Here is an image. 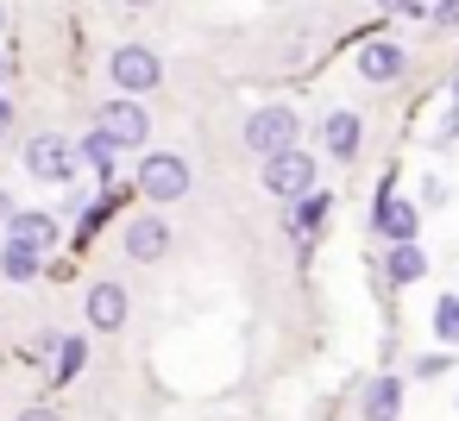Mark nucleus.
I'll return each instance as SVG.
<instances>
[{
    "label": "nucleus",
    "mask_w": 459,
    "mask_h": 421,
    "mask_svg": "<svg viewBox=\"0 0 459 421\" xmlns=\"http://www.w3.org/2000/svg\"><path fill=\"white\" fill-rule=\"evenodd\" d=\"M108 82H114V95L145 101V95L164 82V57H158L152 45H114V51H108Z\"/></svg>",
    "instance_id": "f257e3e1"
},
{
    "label": "nucleus",
    "mask_w": 459,
    "mask_h": 421,
    "mask_svg": "<svg viewBox=\"0 0 459 421\" xmlns=\"http://www.w3.org/2000/svg\"><path fill=\"white\" fill-rule=\"evenodd\" d=\"M195 189V170L183 151H145L139 158V195L145 202H183Z\"/></svg>",
    "instance_id": "f03ea898"
},
{
    "label": "nucleus",
    "mask_w": 459,
    "mask_h": 421,
    "mask_svg": "<svg viewBox=\"0 0 459 421\" xmlns=\"http://www.w3.org/2000/svg\"><path fill=\"white\" fill-rule=\"evenodd\" d=\"M315 176H321V164H315V151H302V145H296V151H283V158H271L258 183H264V195H277V202H290V208H296V202H308V195L321 189Z\"/></svg>",
    "instance_id": "7ed1b4c3"
},
{
    "label": "nucleus",
    "mask_w": 459,
    "mask_h": 421,
    "mask_svg": "<svg viewBox=\"0 0 459 421\" xmlns=\"http://www.w3.org/2000/svg\"><path fill=\"white\" fill-rule=\"evenodd\" d=\"M95 133H108L120 151H145V139H152V107L133 101V95H114V101L95 107Z\"/></svg>",
    "instance_id": "20e7f679"
},
{
    "label": "nucleus",
    "mask_w": 459,
    "mask_h": 421,
    "mask_svg": "<svg viewBox=\"0 0 459 421\" xmlns=\"http://www.w3.org/2000/svg\"><path fill=\"white\" fill-rule=\"evenodd\" d=\"M296 133H302L296 107H258V114L246 120V151H252L258 164H271V158L296 151Z\"/></svg>",
    "instance_id": "39448f33"
},
{
    "label": "nucleus",
    "mask_w": 459,
    "mask_h": 421,
    "mask_svg": "<svg viewBox=\"0 0 459 421\" xmlns=\"http://www.w3.org/2000/svg\"><path fill=\"white\" fill-rule=\"evenodd\" d=\"M26 170H32L39 183H76L82 151H76L70 139H57V133H39V139H26Z\"/></svg>",
    "instance_id": "423d86ee"
},
{
    "label": "nucleus",
    "mask_w": 459,
    "mask_h": 421,
    "mask_svg": "<svg viewBox=\"0 0 459 421\" xmlns=\"http://www.w3.org/2000/svg\"><path fill=\"white\" fill-rule=\"evenodd\" d=\"M352 70H359L371 89H390V82H403V76H409V51H403L396 39H365V45H359V57H352Z\"/></svg>",
    "instance_id": "0eeeda50"
},
{
    "label": "nucleus",
    "mask_w": 459,
    "mask_h": 421,
    "mask_svg": "<svg viewBox=\"0 0 459 421\" xmlns=\"http://www.w3.org/2000/svg\"><path fill=\"white\" fill-rule=\"evenodd\" d=\"M120 252H126L133 264H158V258L170 252V220H164V214H133V220L120 227Z\"/></svg>",
    "instance_id": "6e6552de"
},
{
    "label": "nucleus",
    "mask_w": 459,
    "mask_h": 421,
    "mask_svg": "<svg viewBox=\"0 0 459 421\" xmlns=\"http://www.w3.org/2000/svg\"><path fill=\"white\" fill-rule=\"evenodd\" d=\"M82 314H89V327H95V333H120V327H126V314H133V296H126L114 277H95V283H89V296H82Z\"/></svg>",
    "instance_id": "1a4fd4ad"
},
{
    "label": "nucleus",
    "mask_w": 459,
    "mask_h": 421,
    "mask_svg": "<svg viewBox=\"0 0 459 421\" xmlns=\"http://www.w3.org/2000/svg\"><path fill=\"white\" fill-rule=\"evenodd\" d=\"M321 151H327L333 164H352V158L365 151V120H359L352 107H333V114L321 120Z\"/></svg>",
    "instance_id": "9d476101"
},
{
    "label": "nucleus",
    "mask_w": 459,
    "mask_h": 421,
    "mask_svg": "<svg viewBox=\"0 0 459 421\" xmlns=\"http://www.w3.org/2000/svg\"><path fill=\"white\" fill-rule=\"evenodd\" d=\"M377 233H384L390 245H415V233H421L415 202H409V195H396V189H384V195H377Z\"/></svg>",
    "instance_id": "9b49d317"
},
{
    "label": "nucleus",
    "mask_w": 459,
    "mask_h": 421,
    "mask_svg": "<svg viewBox=\"0 0 459 421\" xmlns=\"http://www.w3.org/2000/svg\"><path fill=\"white\" fill-rule=\"evenodd\" d=\"M359 408H365V421H396L403 415V377H371Z\"/></svg>",
    "instance_id": "f8f14e48"
},
{
    "label": "nucleus",
    "mask_w": 459,
    "mask_h": 421,
    "mask_svg": "<svg viewBox=\"0 0 459 421\" xmlns=\"http://www.w3.org/2000/svg\"><path fill=\"white\" fill-rule=\"evenodd\" d=\"M39 271H45V252L39 245H20V239L0 245V277H7V283H32Z\"/></svg>",
    "instance_id": "ddd939ff"
},
{
    "label": "nucleus",
    "mask_w": 459,
    "mask_h": 421,
    "mask_svg": "<svg viewBox=\"0 0 459 421\" xmlns=\"http://www.w3.org/2000/svg\"><path fill=\"white\" fill-rule=\"evenodd\" d=\"M7 239L51 252V245H57V214H13V220H7Z\"/></svg>",
    "instance_id": "4468645a"
},
{
    "label": "nucleus",
    "mask_w": 459,
    "mask_h": 421,
    "mask_svg": "<svg viewBox=\"0 0 459 421\" xmlns=\"http://www.w3.org/2000/svg\"><path fill=\"white\" fill-rule=\"evenodd\" d=\"M76 151H82V164H89V170H95V176H101V183H108V176H114V151H120V145H114V139H108V133H95V126H89V133H82V145H76Z\"/></svg>",
    "instance_id": "2eb2a0df"
},
{
    "label": "nucleus",
    "mask_w": 459,
    "mask_h": 421,
    "mask_svg": "<svg viewBox=\"0 0 459 421\" xmlns=\"http://www.w3.org/2000/svg\"><path fill=\"white\" fill-rule=\"evenodd\" d=\"M384 277H390V283H421V277H428V258H421V245H390V264H384Z\"/></svg>",
    "instance_id": "dca6fc26"
},
{
    "label": "nucleus",
    "mask_w": 459,
    "mask_h": 421,
    "mask_svg": "<svg viewBox=\"0 0 459 421\" xmlns=\"http://www.w3.org/2000/svg\"><path fill=\"white\" fill-rule=\"evenodd\" d=\"M434 339H440L446 352L459 346V296H453V289H446V296L434 302Z\"/></svg>",
    "instance_id": "f3484780"
},
{
    "label": "nucleus",
    "mask_w": 459,
    "mask_h": 421,
    "mask_svg": "<svg viewBox=\"0 0 459 421\" xmlns=\"http://www.w3.org/2000/svg\"><path fill=\"white\" fill-rule=\"evenodd\" d=\"M321 214H327V195H321V189H315V195H308V202H296V208H290V239H296V233H302V239H308V233H315V220H321Z\"/></svg>",
    "instance_id": "a211bd4d"
},
{
    "label": "nucleus",
    "mask_w": 459,
    "mask_h": 421,
    "mask_svg": "<svg viewBox=\"0 0 459 421\" xmlns=\"http://www.w3.org/2000/svg\"><path fill=\"white\" fill-rule=\"evenodd\" d=\"M82 352H89L82 339H64V346H57V383H76V371H82Z\"/></svg>",
    "instance_id": "6ab92c4d"
},
{
    "label": "nucleus",
    "mask_w": 459,
    "mask_h": 421,
    "mask_svg": "<svg viewBox=\"0 0 459 421\" xmlns=\"http://www.w3.org/2000/svg\"><path fill=\"white\" fill-rule=\"evenodd\" d=\"M428 26H440V32H459V0H434V7H428Z\"/></svg>",
    "instance_id": "aec40b11"
},
{
    "label": "nucleus",
    "mask_w": 459,
    "mask_h": 421,
    "mask_svg": "<svg viewBox=\"0 0 459 421\" xmlns=\"http://www.w3.org/2000/svg\"><path fill=\"white\" fill-rule=\"evenodd\" d=\"M377 7H384V13H409V20H421V13H428V0H377Z\"/></svg>",
    "instance_id": "412c9836"
},
{
    "label": "nucleus",
    "mask_w": 459,
    "mask_h": 421,
    "mask_svg": "<svg viewBox=\"0 0 459 421\" xmlns=\"http://www.w3.org/2000/svg\"><path fill=\"white\" fill-rule=\"evenodd\" d=\"M434 145H440V151H446V145H459V107H453V114L440 120V133H434Z\"/></svg>",
    "instance_id": "4be33fe9"
},
{
    "label": "nucleus",
    "mask_w": 459,
    "mask_h": 421,
    "mask_svg": "<svg viewBox=\"0 0 459 421\" xmlns=\"http://www.w3.org/2000/svg\"><path fill=\"white\" fill-rule=\"evenodd\" d=\"M446 195H453V189H446V176H428V183H421V202H434V208H440Z\"/></svg>",
    "instance_id": "5701e85b"
},
{
    "label": "nucleus",
    "mask_w": 459,
    "mask_h": 421,
    "mask_svg": "<svg viewBox=\"0 0 459 421\" xmlns=\"http://www.w3.org/2000/svg\"><path fill=\"white\" fill-rule=\"evenodd\" d=\"M20 421H64V415H57V408H26Z\"/></svg>",
    "instance_id": "b1692460"
},
{
    "label": "nucleus",
    "mask_w": 459,
    "mask_h": 421,
    "mask_svg": "<svg viewBox=\"0 0 459 421\" xmlns=\"http://www.w3.org/2000/svg\"><path fill=\"white\" fill-rule=\"evenodd\" d=\"M120 7H133V13H145V7H158V0H120Z\"/></svg>",
    "instance_id": "393cba45"
},
{
    "label": "nucleus",
    "mask_w": 459,
    "mask_h": 421,
    "mask_svg": "<svg viewBox=\"0 0 459 421\" xmlns=\"http://www.w3.org/2000/svg\"><path fill=\"white\" fill-rule=\"evenodd\" d=\"M7 120H13V107H7V95H0V126H7Z\"/></svg>",
    "instance_id": "a878e982"
},
{
    "label": "nucleus",
    "mask_w": 459,
    "mask_h": 421,
    "mask_svg": "<svg viewBox=\"0 0 459 421\" xmlns=\"http://www.w3.org/2000/svg\"><path fill=\"white\" fill-rule=\"evenodd\" d=\"M453 107H459V76H453Z\"/></svg>",
    "instance_id": "bb28decb"
},
{
    "label": "nucleus",
    "mask_w": 459,
    "mask_h": 421,
    "mask_svg": "<svg viewBox=\"0 0 459 421\" xmlns=\"http://www.w3.org/2000/svg\"><path fill=\"white\" fill-rule=\"evenodd\" d=\"M0 32H7V7H0Z\"/></svg>",
    "instance_id": "cd10ccee"
},
{
    "label": "nucleus",
    "mask_w": 459,
    "mask_h": 421,
    "mask_svg": "<svg viewBox=\"0 0 459 421\" xmlns=\"http://www.w3.org/2000/svg\"><path fill=\"white\" fill-rule=\"evenodd\" d=\"M0 82H7V57H0Z\"/></svg>",
    "instance_id": "c85d7f7f"
}]
</instances>
